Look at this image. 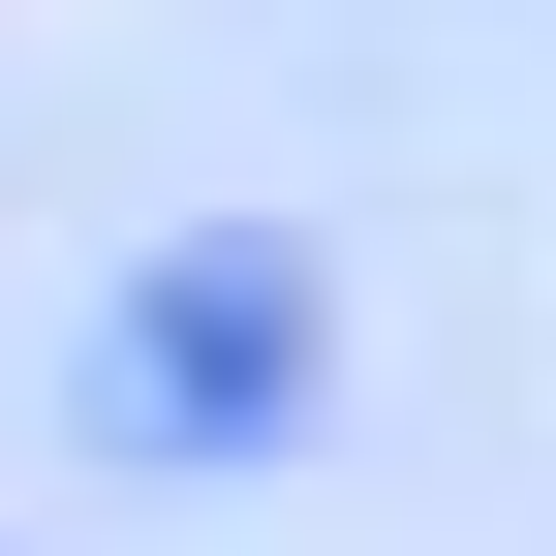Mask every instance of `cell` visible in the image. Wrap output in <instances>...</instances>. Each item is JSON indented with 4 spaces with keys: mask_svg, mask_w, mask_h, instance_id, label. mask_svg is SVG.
Here are the masks:
<instances>
[{
    "mask_svg": "<svg viewBox=\"0 0 556 556\" xmlns=\"http://www.w3.org/2000/svg\"><path fill=\"white\" fill-rule=\"evenodd\" d=\"M309 371H340V278L278 248V217H186V248L93 309V464H278Z\"/></svg>",
    "mask_w": 556,
    "mask_h": 556,
    "instance_id": "obj_1",
    "label": "cell"
}]
</instances>
